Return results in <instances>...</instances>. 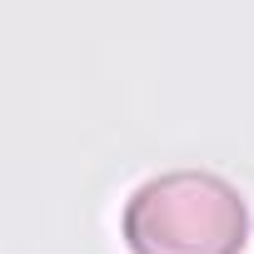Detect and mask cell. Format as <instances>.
<instances>
[{
  "mask_svg": "<svg viewBox=\"0 0 254 254\" xmlns=\"http://www.w3.org/2000/svg\"><path fill=\"white\" fill-rule=\"evenodd\" d=\"M249 234V194L209 165L155 170L120 204V239L130 254H244Z\"/></svg>",
  "mask_w": 254,
  "mask_h": 254,
  "instance_id": "1",
  "label": "cell"
}]
</instances>
